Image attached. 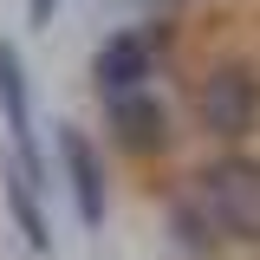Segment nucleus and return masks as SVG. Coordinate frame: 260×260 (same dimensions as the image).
Masks as SVG:
<instances>
[{"mask_svg": "<svg viewBox=\"0 0 260 260\" xmlns=\"http://www.w3.org/2000/svg\"><path fill=\"white\" fill-rule=\"evenodd\" d=\"M189 117L215 150H247L260 137V65L241 52L208 59L189 78Z\"/></svg>", "mask_w": 260, "mask_h": 260, "instance_id": "1", "label": "nucleus"}, {"mask_svg": "<svg viewBox=\"0 0 260 260\" xmlns=\"http://www.w3.org/2000/svg\"><path fill=\"white\" fill-rule=\"evenodd\" d=\"M189 189L215 215L228 247L260 254V150H215L189 169Z\"/></svg>", "mask_w": 260, "mask_h": 260, "instance_id": "2", "label": "nucleus"}, {"mask_svg": "<svg viewBox=\"0 0 260 260\" xmlns=\"http://www.w3.org/2000/svg\"><path fill=\"white\" fill-rule=\"evenodd\" d=\"M162 46H169L162 20L111 32V39L91 52V85H98V98H117V91H150V78H156V65H162Z\"/></svg>", "mask_w": 260, "mask_h": 260, "instance_id": "3", "label": "nucleus"}, {"mask_svg": "<svg viewBox=\"0 0 260 260\" xmlns=\"http://www.w3.org/2000/svg\"><path fill=\"white\" fill-rule=\"evenodd\" d=\"M0 124L13 143V162L46 189V150H39V130H32V78H26V59H20L13 39H0Z\"/></svg>", "mask_w": 260, "mask_h": 260, "instance_id": "4", "label": "nucleus"}, {"mask_svg": "<svg viewBox=\"0 0 260 260\" xmlns=\"http://www.w3.org/2000/svg\"><path fill=\"white\" fill-rule=\"evenodd\" d=\"M104 130H111V143H117L124 156H137V162L162 156V150L176 143L169 104H162L156 91H117V98H104Z\"/></svg>", "mask_w": 260, "mask_h": 260, "instance_id": "5", "label": "nucleus"}, {"mask_svg": "<svg viewBox=\"0 0 260 260\" xmlns=\"http://www.w3.org/2000/svg\"><path fill=\"white\" fill-rule=\"evenodd\" d=\"M59 162H65V189H72V215L85 234L104 228V150L91 143L85 124H59Z\"/></svg>", "mask_w": 260, "mask_h": 260, "instance_id": "6", "label": "nucleus"}, {"mask_svg": "<svg viewBox=\"0 0 260 260\" xmlns=\"http://www.w3.org/2000/svg\"><path fill=\"white\" fill-rule=\"evenodd\" d=\"M169 241H176V254H182V260H221V254H228L215 215L202 208V195H195L189 182L169 195Z\"/></svg>", "mask_w": 260, "mask_h": 260, "instance_id": "7", "label": "nucleus"}, {"mask_svg": "<svg viewBox=\"0 0 260 260\" xmlns=\"http://www.w3.org/2000/svg\"><path fill=\"white\" fill-rule=\"evenodd\" d=\"M0 202H7V215L20 228V247L26 254H52V221L39 208V182H32L20 162H0Z\"/></svg>", "mask_w": 260, "mask_h": 260, "instance_id": "8", "label": "nucleus"}, {"mask_svg": "<svg viewBox=\"0 0 260 260\" xmlns=\"http://www.w3.org/2000/svg\"><path fill=\"white\" fill-rule=\"evenodd\" d=\"M52 13H59V0H26V20H32V26H52Z\"/></svg>", "mask_w": 260, "mask_h": 260, "instance_id": "9", "label": "nucleus"}]
</instances>
